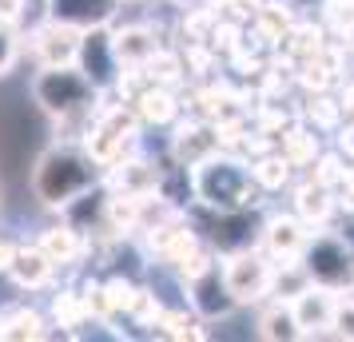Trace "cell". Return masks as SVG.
I'll list each match as a JSON object with an SVG mask.
<instances>
[{"mask_svg":"<svg viewBox=\"0 0 354 342\" xmlns=\"http://www.w3.org/2000/svg\"><path fill=\"white\" fill-rule=\"evenodd\" d=\"M100 167L104 163L88 147L56 144L32 167V196L44 207H68L72 199H80L84 191H92L100 183Z\"/></svg>","mask_w":354,"mask_h":342,"instance_id":"1","label":"cell"},{"mask_svg":"<svg viewBox=\"0 0 354 342\" xmlns=\"http://www.w3.org/2000/svg\"><path fill=\"white\" fill-rule=\"evenodd\" d=\"M96 84L80 72V64H40L32 80L36 108L52 120H72L96 104Z\"/></svg>","mask_w":354,"mask_h":342,"instance_id":"2","label":"cell"},{"mask_svg":"<svg viewBox=\"0 0 354 342\" xmlns=\"http://www.w3.org/2000/svg\"><path fill=\"white\" fill-rule=\"evenodd\" d=\"M192 187L207 207H219L223 215L251 203V175L243 171V163L227 160V155H207L203 163H195Z\"/></svg>","mask_w":354,"mask_h":342,"instance_id":"3","label":"cell"},{"mask_svg":"<svg viewBox=\"0 0 354 342\" xmlns=\"http://www.w3.org/2000/svg\"><path fill=\"white\" fill-rule=\"evenodd\" d=\"M306 271L322 287H346L354 278V251L346 243V235H319L306 239Z\"/></svg>","mask_w":354,"mask_h":342,"instance_id":"4","label":"cell"},{"mask_svg":"<svg viewBox=\"0 0 354 342\" xmlns=\"http://www.w3.org/2000/svg\"><path fill=\"white\" fill-rule=\"evenodd\" d=\"M76 64L88 80L96 84L100 92L104 88H112L120 80V56H115V44H112V32H104V28H88L80 40V56H76Z\"/></svg>","mask_w":354,"mask_h":342,"instance_id":"5","label":"cell"},{"mask_svg":"<svg viewBox=\"0 0 354 342\" xmlns=\"http://www.w3.org/2000/svg\"><path fill=\"white\" fill-rule=\"evenodd\" d=\"M223 278H227V287H231V294H235V303H255V298H263V294L271 291L274 271L263 255L239 251V255L223 267Z\"/></svg>","mask_w":354,"mask_h":342,"instance_id":"6","label":"cell"},{"mask_svg":"<svg viewBox=\"0 0 354 342\" xmlns=\"http://www.w3.org/2000/svg\"><path fill=\"white\" fill-rule=\"evenodd\" d=\"M131 135H136V115H131L128 108H112V112H104L96 124H92L84 147H88L100 163H115Z\"/></svg>","mask_w":354,"mask_h":342,"instance_id":"7","label":"cell"},{"mask_svg":"<svg viewBox=\"0 0 354 342\" xmlns=\"http://www.w3.org/2000/svg\"><path fill=\"white\" fill-rule=\"evenodd\" d=\"M80 40H84L80 28L60 24V20H48V24L32 36V52H36L40 64H76V56H80Z\"/></svg>","mask_w":354,"mask_h":342,"instance_id":"8","label":"cell"},{"mask_svg":"<svg viewBox=\"0 0 354 342\" xmlns=\"http://www.w3.org/2000/svg\"><path fill=\"white\" fill-rule=\"evenodd\" d=\"M115 8L120 0H48V20L88 32V28H104L115 17Z\"/></svg>","mask_w":354,"mask_h":342,"instance_id":"9","label":"cell"},{"mask_svg":"<svg viewBox=\"0 0 354 342\" xmlns=\"http://www.w3.org/2000/svg\"><path fill=\"white\" fill-rule=\"evenodd\" d=\"M52 271H56V263L44 255V247H17V259L8 267V278L17 283L20 291H40V287H48L52 283Z\"/></svg>","mask_w":354,"mask_h":342,"instance_id":"10","label":"cell"},{"mask_svg":"<svg viewBox=\"0 0 354 342\" xmlns=\"http://www.w3.org/2000/svg\"><path fill=\"white\" fill-rule=\"evenodd\" d=\"M192 291H195V307L203 310L207 319L227 314V310L235 307V294L227 287V278L219 275V267H203L199 275H192Z\"/></svg>","mask_w":354,"mask_h":342,"instance_id":"11","label":"cell"},{"mask_svg":"<svg viewBox=\"0 0 354 342\" xmlns=\"http://www.w3.org/2000/svg\"><path fill=\"white\" fill-rule=\"evenodd\" d=\"M219 128H207V124H192V128H179L176 135V160L179 167H195V163H203L207 155L219 151Z\"/></svg>","mask_w":354,"mask_h":342,"instance_id":"12","label":"cell"},{"mask_svg":"<svg viewBox=\"0 0 354 342\" xmlns=\"http://www.w3.org/2000/svg\"><path fill=\"white\" fill-rule=\"evenodd\" d=\"M335 294L326 291V287H322V291H310V287H306L303 294H299V298H295V319H299V326H303V334H310V330H322V326H330L335 323Z\"/></svg>","mask_w":354,"mask_h":342,"instance_id":"13","label":"cell"},{"mask_svg":"<svg viewBox=\"0 0 354 342\" xmlns=\"http://www.w3.org/2000/svg\"><path fill=\"white\" fill-rule=\"evenodd\" d=\"M112 44H115L120 64H151V60L160 56L156 36L147 32V28H140V24H131L124 32H112Z\"/></svg>","mask_w":354,"mask_h":342,"instance_id":"14","label":"cell"},{"mask_svg":"<svg viewBox=\"0 0 354 342\" xmlns=\"http://www.w3.org/2000/svg\"><path fill=\"white\" fill-rule=\"evenodd\" d=\"M40 247H44V255H48L56 267H64V263H76L80 259V231L72 227V223H64V227H48L44 235H40Z\"/></svg>","mask_w":354,"mask_h":342,"instance_id":"15","label":"cell"},{"mask_svg":"<svg viewBox=\"0 0 354 342\" xmlns=\"http://www.w3.org/2000/svg\"><path fill=\"white\" fill-rule=\"evenodd\" d=\"M156 187H160V171L147 167L144 160H131V163H124V167L115 171V191H124V196L147 199Z\"/></svg>","mask_w":354,"mask_h":342,"instance_id":"16","label":"cell"},{"mask_svg":"<svg viewBox=\"0 0 354 342\" xmlns=\"http://www.w3.org/2000/svg\"><path fill=\"white\" fill-rule=\"evenodd\" d=\"M267 247H271V255H279V259H295L299 251H306L303 223H295V219H274L271 227H267Z\"/></svg>","mask_w":354,"mask_h":342,"instance_id":"17","label":"cell"},{"mask_svg":"<svg viewBox=\"0 0 354 342\" xmlns=\"http://www.w3.org/2000/svg\"><path fill=\"white\" fill-rule=\"evenodd\" d=\"M44 319L36 310H12L8 319H0V339L4 342H24V339H44Z\"/></svg>","mask_w":354,"mask_h":342,"instance_id":"18","label":"cell"},{"mask_svg":"<svg viewBox=\"0 0 354 342\" xmlns=\"http://www.w3.org/2000/svg\"><path fill=\"white\" fill-rule=\"evenodd\" d=\"M136 112L144 115L147 124H167L171 115H176V99H171V92L167 88H144L140 96H136Z\"/></svg>","mask_w":354,"mask_h":342,"instance_id":"19","label":"cell"},{"mask_svg":"<svg viewBox=\"0 0 354 342\" xmlns=\"http://www.w3.org/2000/svg\"><path fill=\"white\" fill-rule=\"evenodd\" d=\"M259 334H263V339H299V334H303V326H299V319H295V310L274 307L271 314L259 323Z\"/></svg>","mask_w":354,"mask_h":342,"instance_id":"20","label":"cell"},{"mask_svg":"<svg viewBox=\"0 0 354 342\" xmlns=\"http://www.w3.org/2000/svg\"><path fill=\"white\" fill-rule=\"evenodd\" d=\"M17 64H20V36L12 28V20H0V80L12 76Z\"/></svg>","mask_w":354,"mask_h":342,"instance_id":"21","label":"cell"},{"mask_svg":"<svg viewBox=\"0 0 354 342\" xmlns=\"http://www.w3.org/2000/svg\"><path fill=\"white\" fill-rule=\"evenodd\" d=\"M299 211L306 215V219H326V215H330V196H326V187H315V183H310V187H303V191H299Z\"/></svg>","mask_w":354,"mask_h":342,"instance_id":"22","label":"cell"},{"mask_svg":"<svg viewBox=\"0 0 354 342\" xmlns=\"http://www.w3.org/2000/svg\"><path fill=\"white\" fill-rule=\"evenodd\" d=\"M306 283H310V271H306V267H299V271L287 267V275L279 271V275L271 278V291H279L283 298H299V294L306 291Z\"/></svg>","mask_w":354,"mask_h":342,"instance_id":"23","label":"cell"},{"mask_svg":"<svg viewBox=\"0 0 354 342\" xmlns=\"http://www.w3.org/2000/svg\"><path fill=\"white\" fill-rule=\"evenodd\" d=\"M104 298H108V310H131L136 303V287H131L128 278H112V283H104Z\"/></svg>","mask_w":354,"mask_h":342,"instance_id":"24","label":"cell"},{"mask_svg":"<svg viewBox=\"0 0 354 342\" xmlns=\"http://www.w3.org/2000/svg\"><path fill=\"white\" fill-rule=\"evenodd\" d=\"M287 175H290V160L287 155H283V160H263L255 167V180L263 183V187H283Z\"/></svg>","mask_w":354,"mask_h":342,"instance_id":"25","label":"cell"},{"mask_svg":"<svg viewBox=\"0 0 354 342\" xmlns=\"http://www.w3.org/2000/svg\"><path fill=\"white\" fill-rule=\"evenodd\" d=\"M131 314H136V319H144V323H156V319H160V303H156V294H147V291H136V303H131Z\"/></svg>","mask_w":354,"mask_h":342,"instance_id":"26","label":"cell"},{"mask_svg":"<svg viewBox=\"0 0 354 342\" xmlns=\"http://www.w3.org/2000/svg\"><path fill=\"white\" fill-rule=\"evenodd\" d=\"M338 334L354 339V303H335V323H330Z\"/></svg>","mask_w":354,"mask_h":342,"instance_id":"27","label":"cell"},{"mask_svg":"<svg viewBox=\"0 0 354 342\" xmlns=\"http://www.w3.org/2000/svg\"><path fill=\"white\" fill-rule=\"evenodd\" d=\"M306 155H315V151H310V140H306V131H290L287 135V160L299 163V160H306Z\"/></svg>","mask_w":354,"mask_h":342,"instance_id":"28","label":"cell"},{"mask_svg":"<svg viewBox=\"0 0 354 342\" xmlns=\"http://www.w3.org/2000/svg\"><path fill=\"white\" fill-rule=\"evenodd\" d=\"M17 259V243H8V239H0V275H8V267Z\"/></svg>","mask_w":354,"mask_h":342,"instance_id":"29","label":"cell"},{"mask_svg":"<svg viewBox=\"0 0 354 342\" xmlns=\"http://www.w3.org/2000/svg\"><path fill=\"white\" fill-rule=\"evenodd\" d=\"M342 108H346V112L354 115V84H351V88H346V99H342Z\"/></svg>","mask_w":354,"mask_h":342,"instance_id":"30","label":"cell"},{"mask_svg":"<svg viewBox=\"0 0 354 342\" xmlns=\"http://www.w3.org/2000/svg\"><path fill=\"white\" fill-rule=\"evenodd\" d=\"M342 147H351V151H354V128H351V131H342Z\"/></svg>","mask_w":354,"mask_h":342,"instance_id":"31","label":"cell"},{"mask_svg":"<svg viewBox=\"0 0 354 342\" xmlns=\"http://www.w3.org/2000/svg\"><path fill=\"white\" fill-rule=\"evenodd\" d=\"M207 4H215V8H219V4H227V0H207Z\"/></svg>","mask_w":354,"mask_h":342,"instance_id":"32","label":"cell"}]
</instances>
